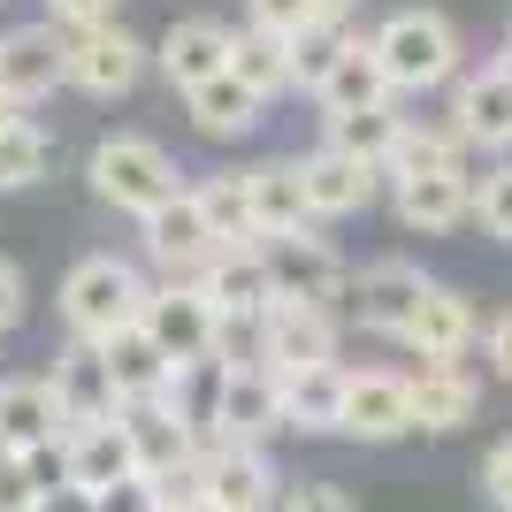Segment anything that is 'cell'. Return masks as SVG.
Instances as JSON below:
<instances>
[{"label": "cell", "instance_id": "1", "mask_svg": "<svg viewBox=\"0 0 512 512\" xmlns=\"http://www.w3.org/2000/svg\"><path fill=\"white\" fill-rule=\"evenodd\" d=\"M146 283H138V268L115 253H85L77 268H69L62 283V321H69V337H85V344H107L115 329H138L146 321Z\"/></svg>", "mask_w": 512, "mask_h": 512}, {"label": "cell", "instance_id": "2", "mask_svg": "<svg viewBox=\"0 0 512 512\" xmlns=\"http://www.w3.org/2000/svg\"><path fill=\"white\" fill-rule=\"evenodd\" d=\"M85 176H92V192H100L115 214H138V222L184 192V184H176V161L153 146V138H130V130L92 146V169Z\"/></svg>", "mask_w": 512, "mask_h": 512}, {"label": "cell", "instance_id": "3", "mask_svg": "<svg viewBox=\"0 0 512 512\" xmlns=\"http://www.w3.org/2000/svg\"><path fill=\"white\" fill-rule=\"evenodd\" d=\"M375 54H383L398 92H428L459 69V31H451L436 8H398V16L375 31Z\"/></svg>", "mask_w": 512, "mask_h": 512}, {"label": "cell", "instance_id": "4", "mask_svg": "<svg viewBox=\"0 0 512 512\" xmlns=\"http://www.w3.org/2000/svg\"><path fill=\"white\" fill-rule=\"evenodd\" d=\"M199 291H207L214 314H222V344H230L237 329H260L268 306H276V276H268L260 245H222V253L199 268Z\"/></svg>", "mask_w": 512, "mask_h": 512}, {"label": "cell", "instance_id": "5", "mask_svg": "<svg viewBox=\"0 0 512 512\" xmlns=\"http://www.w3.org/2000/svg\"><path fill=\"white\" fill-rule=\"evenodd\" d=\"M146 337L161 344L176 367L222 360V314H214V299L199 283H161V291H153L146 299Z\"/></svg>", "mask_w": 512, "mask_h": 512}, {"label": "cell", "instance_id": "6", "mask_svg": "<svg viewBox=\"0 0 512 512\" xmlns=\"http://www.w3.org/2000/svg\"><path fill=\"white\" fill-rule=\"evenodd\" d=\"M253 337H260V367H268V375H299V367L337 360V314H329V306H306V299H276Z\"/></svg>", "mask_w": 512, "mask_h": 512}, {"label": "cell", "instance_id": "7", "mask_svg": "<svg viewBox=\"0 0 512 512\" xmlns=\"http://www.w3.org/2000/svg\"><path fill=\"white\" fill-rule=\"evenodd\" d=\"M54 85H69V39L62 31H54V23H16V31H0V100L31 107Z\"/></svg>", "mask_w": 512, "mask_h": 512}, {"label": "cell", "instance_id": "8", "mask_svg": "<svg viewBox=\"0 0 512 512\" xmlns=\"http://www.w3.org/2000/svg\"><path fill=\"white\" fill-rule=\"evenodd\" d=\"M146 253L169 268V283H199V268L222 253V237H214V222H207V207H199V192H176L169 207H153V214H146Z\"/></svg>", "mask_w": 512, "mask_h": 512}, {"label": "cell", "instance_id": "9", "mask_svg": "<svg viewBox=\"0 0 512 512\" xmlns=\"http://www.w3.org/2000/svg\"><path fill=\"white\" fill-rule=\"evenodd\" d=\"M260 260L276 276V299H306V306H329L344 291V260L329 253V237L314 230H283V237H260Z\"/></svg>", "mask_w": 512, "mask_h": 512}, {"label": "cell", "instance_id": "10", "mask_svg": "<svg viewBox=\"0 0 512 512\" xmlns=\"http://www.w3.org/2000/svg\"><path fill=\"white\" fill-rule=\"evenodd\" d=\"M54 398H62V421L69 428H100V421H123V390H115V367H107L100 344L69 337V352L54 360Z\"/></svg>", "mask_w": 512, "mask_h": 512}, {"label": "cell", "instance_id": "11", "mask_svg": "<svg viewBox=\"0 0 512 512\" xmlns=\"http://www.w3.org/2000/svg\"><path fill=\"white\" fill-rule=\"evenodd\" d=\"M283 428V383L260 360H230L222 413H214V444H268Z\"/></svg>", "mask_w": 512, "mask_h": 512}, {"label": "cell", "instance_id": "12", "mask_svg": "<svg viewBox=\"0 0 512 512\" xmlns=\"http://www.w3.org/2000/svg\"><path fill=\"white\" fill-rule=\"evenodd\" d=\"M421 299H428V276L413 260H375V268H360V283H352V321L375 329V337H406Z\"/></svg>", "mask_w": 512, "mask_h": 512}, {"label": "cell", "instance_id": "13", "mask_svg": "<svg viewBox=\"0 0 512 512\" xmlns=\"http://www.w3.org/2000/svg\"><path fill=\"white\" fill-rule=\"evenodd\" d=\"M123 421H130V444H138V474H146V482H169V474H184V467L207 459V436H199L169 398H153V406H123Z\"/></svg>", "mask_w": 512, "mask_h": 512}, {"label": "cell", "instance_id": "14", "mask_svg": "<svg viewBox=\"0 0 512 512\" xmlns=\"http://www.w3.org/2000/svg\"><path fill=\"white\" fill-rule=\"evenodd\" d=\"M230 46H237L230 23L184 16V23H169V39L153 46V62H161V77H169L176 92H199V85H214V77H230Z\"/></svg>", "mask_w": 512, "mask_h": 512}, {"label": "cell", "instance_id": "15", "mask_svg": "<svg viewBox=\"0 0 512 512\" xmlns=\"http://www.w3.org/2000/svg\"><path fill=\"white\" fill-rule=\"evenodd\" d=\"M146 46L130 39L123 23H107V31H85V39H69V85L92 92V100H115V92H130L138 77H146Z\"/></svg>", "mask_w": 512, "mask_h": 512}, {"label": "cell", "instance_id": "16", "mask_svg": "<svg viewBox=\"0 0 512 512\" xmlns=\"http://www.w3.org/2000/svg\"><path fill=\"white\" fill-rule=\"evenodd\" d=\"M413 383L406 375H383V367H367L352 375V398H344V436H360V444H398L413 436Z\"/></svg>", "mask_w": 512, "mask_h": 512}, {"label": "cell", "instance_id": "17", "mask_svg": "<svg viewBox=\"0 0 512 512\" xmlns=\"http://www.w3.org/2000/svg\"><path fill=\"white\" fill-rule=\"evenodd\" d=\"M207 497L222 512H268L276 505V467L260 444H207Z\"/></svg>", "mask_w": 512, "mask_h": 512}, {"label": "cell", "instance_id": "18", "mask_svg": "<svg viewBox=\"0 0 512 512\" xmlns=\"http://www.w3.org/2000/svg\"><path fill=\"white\" fill-rule=\"evenodd\" d=\"M0 436L8 451H39V444H62L69 421H62V398L46 375H8L0 383Z\"/></svg>", "mask_w": 512, "mask_h": 512}, {"label": "cell", "instance_id": "19", "mask_svg": "<svg viewBox=\"0 0 512 512\" xmlns=\"http://www.w3.org/2000/svg\"><path fill=\"white\" fill-rule=\"evenodd\" d=\"M138 474V444H130V421H100V428H69V490H115Z\"/></svg>", "mask_w": 512, "mask_h": 512}, {"label": "cell", "instance_id": "20", "mask_svg": "<svg viewBox=\"0 0 512 512\" xmlns=\"http://www.w3.org/2000/svg\"><path fill=\"white\" fill-rule=\"evenodd\" d=\"M245 192H253L260 237L314 230V199H306V169L299 161H253V169H245Z\"/></svg>", "mask_w": 512, "mask_h": 512}, {"label": "cell", "instance_id": "21", "mask_svg": "<svg viewBox=\"0 0 512 512\" xmlns=\"http://www.w3.org/2000/svg\"><path fill=\"white\" fill-rule=\"evenodd\" d=\"M451 130L467 146H512V77L497 62L451 92Z\"/></svg>", "mask_w": 512, "mask_h": 512}, {"label": "cell", "instance_id": "22", "mask_svg": "<svg viewBox=\"0 0 512 512\" xmlns=\"http://www.w3.org/2000/svg\"><path fill=\"white\" fill-rule=\"evenodd\" d=\"M299 169H306L314 222H329V214H360L367 199H375V176H383V169H367V161H352V153H337V146H314Z\"/></svg>", "mask_w": 512, "mask_h": 512}, {"label": "cell", "instance_id": "23", "mask_svg": "<svg viewBox=\"0 0 512 512\" xmlns=\"http://www.w3.org/2000/svg\"><path fill=\"white\" fill-rule=\"evenodd\" d=\"M100 352H107V367H115V390H123V406H153V398H169L176 360L146 337V321H138V329H115Z\"/></svg>", "mask_w": 512, "mask_h": 512}, {"label": "cell", "instance_id": "24", "mask_svg": "<svg viewBox=\"0 0 512 512\" xmlns=\"http://www.w3.org/2000/svg\"><path fill=\"white\" fill-rule=\"evenodd\" d=\"M276 383H283V428H306V436H321V428H344L352 375H344L337 360H329V367H299V375H276Z\"/></svg>", "mask_w": 512, "mask_h": 512}, {"label": "cell", "instance_id": "25", "mask_svg": "<svg viewBox=\"0 0 512 512\" xmlns=\"http://www.w3.org/2000/svg\"><path fill=\"white\" fill-rule=\"evenodd\" d=\"M474 184L467 169H451V176H413V184H398V222L406 230H421V237H436V230H451V222H467L474 214Z\"/></svg>", "mask_w": 512, "mask_h": 512}, {"label": "cell", "instance_id": "26", "mask_svg": "<svg viewBox=\"0 0 512 512\" xmlns=\"http://www.w3.org/2000/svg\"><path fill=\"white\" fill-rule=\"evenodd\" d=\"M406 344L421 352V360H451L459 367V352L474 344V306L459 299L451 283H428V299H421V314H413Z\"/></svg>", "mask_w": 512, "mask_h": 512}, {"label": "cell", "instance_id": "27", "mask_svg": "<svg viewBox=\"0 0 512 512\" xmlns=\"http://www.w3.org/2000/svg\"><path fill=\"white\" fill-rule=\"evenodd\" d=\"M474 413H482V390H474L451 360H421V375H413V421L436 428V436H451V428H467Z\"/></svg>", "mask_w": 512, "mask_h": 512}, {"label": "cell", "instance_id": "28", "mask_svg": "<svg viewBox=\"0 0 512 512\" xmlns=\"http://www.w3.org/2000/svg\"><path fill=\"white\" fill-rule=\"evenodd\" d=\"M390 69H383V54H375V39H360L352 54H344L337 69H329V85L314 92L329 115H367V107H390Z\"/></svg>", "mask_w": 512, "mask_h": 512}, {"label": "cell", "instance_id": "29", "mask_svg": "<svg viewBox=\"0 0 512 512\" xmlns=\"http://www.w3.org/2000/svg\"><path fill=\"white\" fill-rule=\"evenodd\" d=\"M184 107H192V130H199V138H245V130L260 123V107H268V100H260V92L230 69V77L184 92Z\"/></svg>", "mask_w": 512, "mask_h": 512}, {"label": "cell", "instance_id": "30", "mask_svg": "<svg viewBox=\"0 0 512 512\" xmlns=\"http://www.w3.org/2000/svg\"><path fill=\"white\" fill-rule=\"evenodd\" d=\"M230 69L245 77V85L260 92V100H276V92H291L299 85V62H291V39H276V31H237V46H230Z\"/></svg>", "mask_w": 512, "mask_h": 512}, {"label": "cell", "instance_id": "31", "mask_svg": "<svg viewBox=\"0 0 512 512\" xmlns=\"http://www.w3.org/2000/svg\"><path fill=\"white\" fill-rule=\"evenodd\" d=\"M398 138H406V115H390V107H367V115H329V138L321 146L352 153V161H367V169L390 176V153H398Z\"/></svg>", "mask_w": 512, "mask_h": 512}, {"label": "cell", "instance_id": "32", "mask_svg": "<svg viewBox=\"0 0 512 512\" xmlns=\"http://www.w3.org/2000/svg\"><path fill=\"white\" fill-rule=\"evenodd\" d=\"M199 192V207H207V222H214V237L222 245H260V222H253V192H245V176H207V184H192Z\"/></svg>", "mask_w": 512, "mask_h": 512}, {"label": "cell", "instance_id": "33", "mask_svg": "<svg viewBox=\"0 0 512 512\" xmlns=\"http://www.w3.org/2000/svg\"><path fill=\"white\" fill-rule=\"evenodd\" d=\"M459 130H421L406 123V138H398V153H390V184H413V176H451L459 169Z\"/></svg>", "mask_w": 512, "mask_h": 512}, {"label": "cell", "instance_id": "34", "mask_svg": "<svg viewBox=\"0 0 512 512\" xmlns=\"http://www.w3.org/2000/svg\"><path fill=\"white\" fill-rule=\"evenodd\" d=\"M352 46H360V39H352L344 23H329V16H321V23H306L299 39H291V62H299V85H306V92H321V85H329V69H337L344 54H352Z\"/></svg>", "mask_w": 512, "mask_h": 512}, {"label": "cell", "instance_id": "35", "mask_svg": "<svg viewBox=\"0 0 512 512\" xmlns=\"http://www.w3.org/2000/svg\"><path fill=\"white\" fill-rule=\"evenodd\" d=\"M46 169H54V138H46L39 123H16L8 138H0V192H23V184H39Z\"/></svg>", "mask_w": 512, "mask_h": 512}, {"label": "cell", "instance_id": "36", "mask_svg": "<svg viewBox=\"0 0 512 512\" xmlns=\"http://www.w3.org/2000/svg\"><path fill=\"white\" fill-rule=\"evenodd\" d=\"M245 16H253V31H276V39H299L306 23H321L314 0H245Z\"/></svg>", "mask_w": 512, "mask_h": 512}, {"label": "cell", "instance_id": "37", "mask_svg": "<svg viewBox=\"0 0 512 512\" xmlns=\"http://www.w3.org/2000/svg\"><path fill=\"white\" fill-rule=\"evenodd\" d=\"M46 23L62 39H85V31H107L115 23V0H46Z\"/></svg>", "mask_w": 512, "mask_h": 512}, {"label": "cell", "instance_id": "38", "mask_svg": "<svg viewBox=\"0 0 512 512\" xmlns=\"http://www.w3.org/2000/svg\"><path fill=\"white\" fill-rule=\"evenodd\" d=\"M474 214H482V230H490V237H505V245H512V169H490V176H482Z\"/></svg>", "mask_w": 512, "mask_h": 512}, {"label": "cell", "instance_id": "39", "mask_svg": "<svg viewBox=\"0 0 512 512\" xmlns=\"http://www.w3.org/2000/svg\"><path fill=\"white\" fill-rule=\"evenodd\" d=\"M100 512H161V490H153L146 474H130L115 490H100Z\"/></svg>", "mask_w": 512, "mask_h": 512}, {"label": "cell", "instance_id": "40", "mask_svg": "<svg viewBox=\"0 0 512 512\" xmlns=\"http://www.w3.org/2000/svg\"><path fill=\"white\" fill-rule=\"evenodd\" d=\"M0 512H39V482H31V467H23V459H8V467H0Z\"/></svg>", "mask_w": 512, "mask_h": 512}, {"label": "cell", "instance_id": "41", "mask_svg": "<svg viewBox=\"0 0 512 512\" xmlns=\"http://www.w3.org/2000/svg\"><path fill=\"white\" fill-rule=\"evenodd\" d=\"M482 490H490V505H512V436L490 451V467H482Z\"/></svg>", "mask_w": 512, "mask_h": 512}, {"label": "cell", "instance_id": "42", "mask_svg": "<svg viewBox=\"0 0 512 512\" xmlns=\"http://www.w3.org/2000/svg\"><path fill=\"white\" fill-rule=\"evenodd\" d=\"M23 306H31V299H23L16 260H0V329H16V321H23Z\"/></svg>", "mask_w": 512, "mask_h": 512}, {"label": "cell", "instance_id": "43", "mask_svg": "<svg viewBox=\"0 0 512 512\" xmlns=\"http://www.w3.org/2000/svg\"><path fill=\"white\" fill-rule=\"evenodd\" d=\"M283 512H352V505H344V490H329V482H306L299 497H283Z\"/></svg>", "mask_w": 512, "mask_h": 512}, {"label": "cell", "instance_id": "44", "mask_svg": "<svg viewBox=\"0 0 512 512\" xmlns=\"http://www.w3.org/2000/svg\"><path fill=\"white\" fill-rule=\"evenodd\" d=\"M490 367H497V375L512 383V314H505V321L490 329Z\"/></svg>", "mask_w": 512, "mask_h": 512}, {"label": "cell", "instance_id": "45", "mask_svg": "<svg viewBox=\"0 0 512 512\" xmlns=\"http://www.w3.org/2000/svg\"><path fill=\"white\" fill-rule=\"evenodd\" d=\"M39 512H100V497L92 490H54V497H39Z\"/></svg>", "mask_w": 512, "mask_h": 512}, {"label": "cell", "instance_id": "46", "mask_svg": "<svg viewBox=\"0 0 512 512\" xmlns=\"http://www.w3.org/2000/svg\"><path fill=\"white\" fill-rule=\"evenodd\" d=\"M161 512H222V505H214V497L199 490V497H161Z\"/></svg>", "mask_w": 512, "mask_h": 512}, {"label": "cell", "instance_id": "47", "mask_svg": "<svg viewBox=\"0 0 512 512\" xmlns=\"http://www.w3.org/2000/svg\"><path fill=\"white\" fill-rule=\"evenodd\" d=\"M314 8H321V16H329V23H344V16H352V8H360V0H314Z\"/></svg>", "mask_w": 512, "mask_h": 512}, {"label": "cell", "instance_id": "48", "mask_svg": "<svg viewBox=\"0 0 512 512\" xmlns=\"http://www.w3.org/2000/svg\"><path fill=\"white\" fill-rule=\"evenodd\" d=\"M23 123V115H16V107H8V100H0V138H8V130H16Z\"/></svg>", "mask_w": 512, "mask_h": 512}, {"label": "cell", "instance_id": "49", "mask_svg": "<svg viewBox=\"0 0 512 512\" xmlns=\"http://www.w3.org/2000/svg\"><path fill=\"white\" fill-rule=\"evenodd\" d=\"M497 69H505V77H512V39H505V54H497Z\"/></svg>", "mask_w": 512, "mask_h": 512}, {"label": "cell", "instance_id": "50", "mask_svg": "<svg viewBox=\"0 0 512 512\" xmlns=\"http://www.w3.org/2000/svg\"><path fill=\"white\" fill-rule=\"evenodd\" d=\"M8 459H16V451H8V436H0V467H8Z\"/></svg>", "mask_w": 512, "mask_h": 512}]
</instances>
